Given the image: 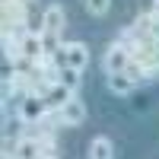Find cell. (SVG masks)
Segmentation results:
<instances>
[{
	"label": "cell",
	"instance_id": "277c9868",
	"mask_svg": "<svg viewBox=\"0 0 159 159\" xmlns=\"http://www.w3.org/2000/svg\"><path fill=\"white\" fill-rule=\"evenodd\" d=\"M19 48H22V57L29 61V64H38L45 54H48V48H45V38L38 29H25L22 38H19Z\"/></svg>",
	"mask_w": 159,
	"mask_h": 159
},
{
	"label": "cell",
	"instance_id": "9c48e42d",
	"mask_svg": "<svg viewBox=\"0 0 159 159\" xmlns=\"http://www.w3.org/2000/svg\"><path fill=\"white\" fill-rule=\"evenodd\" d=\"M70 99H73V89H70V86H64L61 80H57V83H51V86H48V92H45V102H48L54 111L61 108L64 102H70Z\"/></svg>",
	"mask_w": 159,
	"mask_h": 159
},
{
	"label": "cell",
	"instance_id": "8992f818",
	"mask_svg": "<svg viewBox=\"0 0 159 159\" xmlns=\"http://www.w3.org/2000/svg\"><path fill=\"white\" fill-rule=\"evenodd\" d=\"M57 121H61L64 127H80V124L86 121V105L73 96L70 102H64L61 108H57Z\"/></svg>",
	"mask_w": 159,
	"mask_h": 159
},
{
	"label": "cell",
	"instance_id": "30bf717a",
	"mask_svg": "<svg viewBox=\"0 0 159 159\" xmlns=\"http://www.w3.org/2000/svg\"><path fill=\"white\" fill-rule=\"evenodd\" d=\"M89 159H115V143L108 137H92L89 140Z\"/></svg>",
	"mask_w": 159,
	"mask_h": 159
},
{
	"label": "cell",
	"instance_id": "3957f363",
	"mask_svg": "<svg viewBox=\"0 0 159 159\" xmlns=\"http://www.w3.org/2000/svg\"><path fill=\"white\" fill-rule=\"evenodd\" d=\"M105 73H127L130 70V64H134V54H130V48L121 45V42H115L108 51H105Z\"/></svg>",
	"mask_w": 159,
	"mask_h": 159
},
{
	"label": "cell",
	"instance_id": "7a4b0ae2",
	"mask_svg": "<svg viewBox=\"0 0 159 159\" xmlns=\"http://www.w3.org/2000/svg\"><path fill=\"white\" fill-rule=\"evenodd\" d=\"M48 111H51V105L42 96H35V92H29V96L19 99V121L22 124H42L48 118Z\"/></svg>",
	"mask_w": 159,
	"mask_h": 159
},
{
	"label": "cell",
	"instance_id": "8fae6325",
	"mask_svg": "<svg viewBox=\"0 0 159 159\" xmlns=\"http://www.w3.org/2000/svg\"><path fill=\"white\" fill-rule=\"evenodd\" d=\"M80 73H83V70H73V67H64V70L57 73V80H61L64 86H70V89L76 92V86H80Z\"/></svg>",
	"mask_w": 159,
	"mask_h": 159
},
{
	"label": "cell",
	"instance_id": "6da1fadb",
	"mask_svg": "<svg viewBox=\"0 0 159 159\" xmlns=\"http://www.w3.org/2000/svg\"><path fill=\"white\" fill-rule=\"evenodd\" d=\"M64 25H67V13H64V7H57V3L45 7L42 19H38V32H42V38H45L48 54H54V51H61V48H64V42H61Z\"/></svg>",
	"mask_w": 159,
	"mask_h": 159
},
{
	"label": "cell",
	"instance_id": "5b68a950",
	"mask_svg": "<svg viewBox=\"0 0 159 159\" xmlns=\"http://www.w3.org/2000/svg\"><path fill=\"white\" fill-rule=\"evenodd\" d=\"M48 156H51V150L45 147L42 137H22L13 147V159H48Z\"/></svg>",
	"mask_w": 159,
	"mask_h": 159
},
{
	"label": "cell",
	"instance_id": "4fadbf2b",
	"mask_svg": "<svg viewBox=\"0 0 159 159\" xmlns=\"http://www.w3.org/2000/svg\"><path fill=\"white\" fill-rule=\"evenodd\" d=\"M48 159H54V156H48Z\"/></svg>",
	"mask_w": 159,
	"mask_h": 159
},
{
	"label": "cell",
	"instance_id": "7c38bea8",
	"mask_svg": "<svg viewBox=\"0 0 159 159\" xmlns=\"http://www.w3.org/2000/svg\"><path fill=\"white\" fill-rule=\"evenodd\" d=\"M86 10H89V16H105L111 10V0H86Z\"/></svg>",
	"mask_w": 159,
	"mask_h": 159
},
{
	"label": "cell",
	"instance_id": "52a82bcc",
	"mask_svg": "<svg viewBox=\"0 0 159 159\" xmlns=\"http://www.w3.org/2000/svg\"><path fill=\"white\" fill-rule=\"evenodd\" d=\"M64 61H67V67H73V70H86L89 67V48L83 42H67L64 45Z\"/></svg>",
	"mask_w": 159,
	"mask_h": 159
},
{
	"label": "cell",
	"instance_id": "ba28073f",
	"mask_svg": "<svg viewBox=\"0 0 159 159\" xmlns=\"http://www.w3.org/2000/svg\"><path fill=\"white\" fill-rule=\"evenodd\" d=\"M108 80H105V86H108V92H115V96H130L137 86V80L130 73H105Z\"/></svg>",
	"mask_w": 159,
	"mask_h": 159
}]
</instances>
